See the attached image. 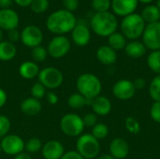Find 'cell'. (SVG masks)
<instances>
[{"label":"cell","instance_id":"obj_46","mask_svg":"<svg viewBox=\"0 0 160 159\" xmlns=\"http://www.w3.org/2000/svg\"><path fill=\"white\" fill-rule=\"evenodd\" d=\"M12 3L13 0H0V9L9 8Z\"/></svg>","mask_w":160,"mask_h":159},{"label":"cell","instance_id":"obj_47","mask_svg":"<svg viewBox=\"0 0 160 159\" xmlns=\"http://www.w3.org/2000/svg\"><path fill=\"white\" fill-rule=\"evenodd\" d=\"M13 159H32V157H31L30 154L22 152V153H20L17 156H15Z\"/></svg>","mask_w":160,"mask_h":159},{"label":"cell","instance_id":"obj_38","mask_svg":"<svg viewBox=\"0 0 160 159\" xmlns=\"http://www.w3.org/2000/svg\"><path fill=\"white\" fill-rule=\"evenodd\" d=\"M83 125L85 127H95L98 122V115L95 114L94 112H88L82 117Z\"/></svg>","mask_w":160,"mask_h":159},{"label":"cell","instance_id":"obj_51","mask_svg":"<svg viewBox=\"0 0 160 159\" xmlns=\"http://www.w3.org/2000/svg\"><path fill=\"white\" fill-rule=\"evenodd\" d=\"M157 7L160 9V0H158V1H157Z\"/></svg>","mask_w":160,"mask_h":159},{"label":"cell","instance_id":"obj_20","mask_svg":"<svg viewBox=\"0 0 160 159\" xmlns=\"http://www.w3.org/2000/svg\"><path fill=\"white\" fill-rule=\"evenodd\" d=\"M42 109L40 100L34 97H26L23 99L20 105L21 112L27 116H36L38 115Z\"/></svg>","mask_w":160,"mask_h":159},{"label":"cell","instance_id":"obj_3","mask_svg":"<svg viewBox=\"0 0 160 159\" xmlns=\"http://www.w3.org/2000/svg\"><path fill=\"white\" fill-rule=\"evenodd\" d=\"M76 87L78 93L85 98L93 100L100 96L102 91V83L99 78L93 73H82L76 81Z\"/></svg>","mask_w":160,"mask_h":159},{"label":"cell","instance_id":"obj_23","mask_svg":"<svg viewBox=\"0 0 160 159\" xmlns=\"http://www.w3.org/2000/svg\"><path fill=\"white\" fill-rule=\"evenodd\" d=\"M17 53L15 45L9 41L0 42V61L7 62L12 60Z\"/></svg>","mask_w":160,"mask_h":159},{"label":"cell","instance_id":"obj_11","mask_svg":"<svg viewBox=\"0 0 160 159\" xmlns=\"http://www.w3.org/2000/svg\"><path fill=\"white\" fill-rule=\"evenodd\" d=\"M43 40V33L39 27L34 24L25 26L21 32V41L28 48L40 46Z\"/></svg>","mask_w":160,"mask_h":159},{"label":"cell","instance_id":"obj_7","mask_svg":"<svg viewBox=\"0 0 160 159\" xmlns=\"http://www.w3.org/2000/svg\"><path fill=\"white\" fill-rule=\"evenodd\" d=\"M38 82L46 89H56L60 87L64 82L63 73L54 67H47L42 68L38 73Z\"/></svg>","mask_w":160,"mask_h":159},{"label":"cell","instance_id":"obj_27","mask_svg":"<svg viewBox=\"0 0 160 159\" xmlns=\"http://www.w3.org/2000/svg\"><path fill=\"white\" fill-rule=\"evenodd\" d=\"M147 66L150 70L160 75V50L152 51L147 56Z\"/></svg>","mask_w":160,"mask_h":159},{"label":"cell","instance_id":"obj_28","mask_svg":"<svg viewBox=\"0 0 160 159\" xmlns=\"http://www.w3.org/2000/svg\"><path fill=\"white\" fill-rule=\"evenodd\" d=\"M148 91L153 101H160V75H156L151 81Z\"/></svg>","mask_w":160,"mask_h":159},{"label":"cell","instance_id":"obj_19","mask_svg":"<svg viewBox=\"0 0 160 159\" xmlns=\"http://www.w3.org/2000/svg\"><path fill=\"white\" fill-rule=\"evenodd\" d=\"M97 59L100 64L104 66H112L117 61L116 51L108 45L100 46L97 51Z\"/></svg>","mask_w":160,"mask_h":159},{"label":"cell","instance_id":"obj_41","mask_svg":"<svg viewBox=\"0 0 160 159\" xmlns=\"http://www.w3.org/2000/svg\"><path fill=\"white\" fill-rule=\"evenodd\" d=\"M60 159H84L77 151H68L65 152Z\"/></svg>","mask_w":160,"mask_h":159},{"label":"cell","instance_id":"obj_49","mask_svg":"<svg viewBox=\"0 0 160 159\" xmlns=\"http://www.w3.org/2000/svg\"><path fill=\"white\" fill-rule=\"evenodd\" d=\"M154 0H138V2H141V3H142V4H151L152 2H153Z\"/></svg>","mask_w":160,"mask_h":159},{"label":"cell","instance_id":"obj_1","mask_svg":"<svg viewBox=\"0 0 160 159\" xmlns=\"http://www.w3.org/2000/svg\"><path fill=\"white\" fill-rule=\"evenodd\" d=\"M76 24L77 19L73 12L66 9H59L52 12L46 21L47 29L57 36H63L71 32Z\"/></svg>","mask_w":160,"mask_h":159},{"label":"cell","instance_id":"obj_48","mask_svg":"<svg viewBox=\"0 0 160 159\" xmlns=\"http://www.w3.org/2000/svg\"><path fill=\"white\" fill-rule=\"evenodd\" d=\"M98 159H115L114 157H112L111 155H102L100 157H98Z\"/></svg>","mask_w":160,"mask_h":159},{"label":"cell","instance_id":"obj_44","mask_svg":"<svg viewBox=\"0 0 160 159\" xmlns=\"http://www.w3.org/2000/svg\"><path fill=\"white\" fill-rule=\"evenodd\" d=\"M7 101H8V95L4 89L0 88V109L6 105Z\"/></svg>","mask_w":160,"mask_h":159},{"label":"cell","instance_id":"obj_35","mask_svg":"<svg viewBox=\"0 0 160 159\" xmlns=\"http://www.w3.org/2000/svg\"><path fill=\"white\" fill-rule=\"evenodd\" d=\"M47 94V91H46V88L39 82H36L32 85L31 87V95H32V97L36 98V99H42L43 97H45Z\"/></svg>","mask_w":160,"mask_h":159},{"label":"cell","instance_id":"obj_36","mask_svg":"<svg viewBox=\"0 0 160 159\" xmlns=\"http://www.w3.org/2000/svg\"><path fill=\"white\" fill-rule=\"evenodd\" d=\"M11 123L8 117L6 115H0V138H4L7 136L10 130Z\"/></svg>","mask_w":160,"mask_h":159},{"label":"cell","instance_id":"obj_45","mask_svg":"<svg viewBox=\"0 0 160 159\" xmlns=\"http://www.w3.org/2000/svg\"><path fill=\"white\" fill-rule=\"evenodd\" d=\"M32 1H33V0H13V2H15L18 6L22 7H30Z\"/></svg>","mask_w":160,"mask_h":159},{"label":"cell","instance_id":"obj_25","mask_svg":"<svg viewBox=\"0 0 160 159\" xmlns=\"http://www.w3.org/2000/svg\"><path fill=\"white\" fill-rule=\"evenodd\" d=\"M141 16L143 19V21L148 23L159 22L160 9L157 6L148 5L142 9Z\"/></svg>","mask_w":160,"mask_h":159},{"label":"cell","instance_id":"obj_10","mask_svg":"<svg viewBox=\"0 0 160 159\" xmlns=\"http://www.w3.org/2000/svg\"><path fill=\"white\" fill-rule=\"evenodd\" d=\"M2 152L8 156H17L20 153H22L24 150V141L18 135L8 134L1 139L0 142Z\"/></svg>","mask_w":160,"mask_h":159},{"label":"cell","instance_id":"obj_31","mask_svg":"<svg viewBox=\"0 0 160 159\" xmlns=\"http://www.w3.org/2000/svg\"><path fill=\"white\" fill-rule=\"evenodd\" d=\"M125 127L132 135H137L141 131V125L139 121L132 116H128L125 120Z\"/></svg>","mask_w":160,"mask_h":159},{"label":"cell","instance_id":"obj_40","mask_svg":"<svg viewBox=\"0 0 160 159\" xmlns=\"http://www.w3.org/2000/svg\"><path fill=\"white\" fill-rule=\"evenodd\" d=\"M8 32V37L9 42L14 43V42L18 41L19 39H21V33H19V31L17 29H12Z\"/></svg>","mask_w":160,"mask_h":159},{"label":"cell","instance_id":"obj_37","mask_svg":"<svg viewBox=\"0 0 160 159\" xmlns=\"http://www.w3.org/2000/svg\"><path fill=\"white\" fill-rule=\"evenodd\" d=\"M150 117L160 125V101H154L150 108Z\"/></svg>","mask_w":160,"mask_h":159},{"label":"cell","instance_id":"obj_43","mask_svg":"<svg viewBox=\"0 0 160 159\" xmlns=\"http://www.w3.org/2000/svg\"><path fill=\"white\" fill-rule=\"evenodd\" d=\"M136 90H142L146 86V81L143 78H137L133 81Z\"/></svg>","mask_w":160,"mask_h":159},{"label":"cell","instance_id":"obj_32","mask_svg":"<svg viewBox=\"0 0 160 159\" xmlns=\"http://www.w3.org/2000/svg\"><path fill=\"white\" fill-rule=\"evenodd\" d=\"M32 58L34 60L35 63H41L43 61H45V59L47 58L48 55V52L47 49H45L42 46H38L32 49V52H31Z\"/></svg>","mask_w":160,"mask_h":159},{"label":"cell","instance_id":"obj_9","mask_svg":"<svg viewBox=\"0 0 160 159\" xmlns=\"http://www.w3.org/2000/svg\"><path fill=\"white\" fill-rule=\"evenodd\" d=\"M142 37L146 49L151 51L160 50V22L148 23Z\"/></svg>","mask_w":160,"mask_h":159},{"label":"cell","instance_id":"obj_50","mask_svg":"<svg viewBox=\"0 0 160 159\" xmlns=\"http://www.w3.org/2000/svg\"><path fill=\"white\" fill-rule=\"evenodd\" d=\"M2 38H3V31L2 29H0V42L2 41Z\"/></svg>","mask_w":160,"mask_h":159},{"label":"cell","instance_id":"obj_4","mask_svg":"<svg viewBox=\"0 0 160 159\" xmlns=\"http://www.w3.org/2000/svg\"><path fill=\"white\" fill-rule=\"evenodd\" d=\"M121 31L126 38L137 40L143 34L146 27V22L142 18L141 14L132 13L124 17L121 22Z\"/></svg>","mask_w":160,"mask_h":159},{"label":"cell","instance_id":"obj_42","mask_svg":"<svg viewBox=\"0 0 160 159\" xmlns=\"http://www.w3.org/2000/svg\"><path fill=\"white\" fill-rule=\"evenodd\" d=\"M45 97H46L47 102H48L50 105H56V104L58 103V97H57V95H56L55 93L52 92V91L47 92Z\"/></svg>","mask_w":160,"mask_h":159},{"label":"cell","instance_id":"obj_14","mask_svg":"<svg viewBox=\"0 0 160 159\" xmlns=\"http://www.w3.org/2000/svg\"><path fill=\"white\" fill-rule=\"evenodd\" d=\"M138 0H112V8L114 14L126 17L134 13L138 7Z\"/></svg>","mask_w":160,"mask_h":159},{"label":"cell","instance_id":"obj_21","mask_svg":"<svg viewBox=\"0 0 160 159\" xmlns=\"http://www.w3.org/2000/svg\"><path fill=\"white\" fill-rule=\"evenodd\" d=\"M40 69L34 61H24L19 67V74L25 80H32L38 76Z\"/></svg>","mask_w":160,"mask_h":159},{"label":"cell","instance_id":"obj_29","mask_svg":"<svg viewBox=\"0 0 160 159\" xmlns=\"http://www.w3.org/2000/svg\"><path fill=\"white\" fill-rule=\"evenodd\" d=\"M92 136H94L98 141L104 140L109 135V127L104 123H98L91 130Z\"/></svg>","mask_w":160,"mask_h":159},{"label":"cell","instance_id":"obj_12","mask_svg":"<svg viewBox=\"0 0 160 159\" xmlns=\"http://www.w3.org/2000/svg\"><path fill=\"white\" fill-rule=\"evenodd\" d=\"M137 90L134 86L133 81L128 79H122L117 81L112 86V95L119 100L127 101L131 99Z\"/></svg>","mask_w":160,"mask_h":159},{"label":"cell","instance_id":"obj_8","mask_svg":"<svg viewBox=\"0 0 160 159\" xmlns=\"http://www.w3.org/2000/svg\"><path fill=\"white\" fill-rule=\"evenodd\" d=\"M71 48L69 39L65 36H55L48 44L47 52L52 58H62L67 55Z\"/></svg>","mask_w":160,"mask_h":159},{"label":"cell","instance_id":"obj_24","mask_svg":"<svg viewBox=\"0 0 160 159\" xmlns=\"http://www.w3.org/2000/svg\"><path fill=\"white\" fill-rule=\"evenodd\" d=\"M92 100L85 98L80 93L71 94L68 98V105L73 110H81L85 106H91Z\"/></svg>","mask_w":160,"mask_h":159},{"label":"cell","instance_id":"obj_52","mask_svg":"<svg viewBox=\"0 0 160 159\" xmlns=\"http://www.w3.org/2000/svg\"><path fill=\"white\" fill-rule=\"evenodd\" d=\"M2 153V148H1V144H0V154Z\"/></svg>","mask_w":160,"mask_h":159},{"label":"cell","instance_id":"obj_13","mask_svg":"<svg viewBox=\"0 0 160 159\" xmlns=\"http://www.w3.org/2000/svg\"><path fill=\"white\" fill-rule=\"evenodd\" d=\"M40 152L44 159H60L65 154V148L61 142L51 140L43 144Z\"/></svg>","mask_w":160,"mask_h":159},{"label":"cell","instance_id":"obj_26","mask_svg":"<svg viewBox=\"0 0 160 159\" xmlns=\"http://www.w3.org/2000/svg\"><path fill=\"white\" fill-rule=\"evenodd\" d=\"M108 43L112 49L114 51H121L124 50L127 45V38L122 33L114 32L110 37H108Z\"/></svg>","mask_w":160,"mask_h":159},{"label":"cell","instance_id":"obj_17","mask_svg":"<svg viewBox=\"0 0 160 159\" xmlns=\"http://www.w3.org/2000/svg\"><path fill=\"white\" fill-rule=\"evenodd\" d=\"M71 38L73 42L79 47L86 46L91 39V33L89 28L83 23H78L71 31Z\"/></svg>","mask_w":160,"mask_h":159},{"label":"cell","instance_id":"obj_16","mask_svg":"<svg viewBox=\"0 0 160 159\" xmlns=\"http://www.w3.org/2000/svg\"><path fill=\"white\" fill-rule=\"evenodd\" d=\"M19 16L13 9H0V29L7 31L16 29L19 25Z\"/></svg>","mask_w":160,"mask_h":159},{"label":"cell","instance_id":"obj_5","mask_svg":"<svg viewBox=\"0 0 160 159\" xmlns=\"http://www.w3.org/2000/svg\"><path fill=\"white\" fill-rule=\"evenodd\" d=\"M76 151L84 159H94L98 157L100 143L91 133L82 134L76 142Z\"/></svg>","mask_w":160,"mask_h":159},{"label":"cell","instance_id":"obj_2","mask_svg":"<svg viewBox=\"0 0 160 159\" xmlns=\"http://www.w3.org/2000/svg\"><path fill=\"white\" fill-rule=\"evenodd\" d=\"M90 25L96 35L108 37L116 32L118 22L115 15L110 11L96 12L91 19Z\"/></svg>","mask_w":160,"mask_h":159},{"label":"cell","instance_id":"obj_15","mask_svg":"<svg viewBox=\"0 0 160 159\" xmlns=\"http://www.w3.org/2000/svg\"><path fill=\"white\" fill-rule=\"evenodd\" d=\"M110 155L115 159H125L130 151V147L128 142L122 138L113 139L109 146Z\"/></svg>","mask_w":160,"mask_h":159},{"label":"cell","instance_id":"obj_33","mask_svg":"<svg viewBox=\"0 0 160 159\" xmlns=\"http://www.w3.org/2000/svg\"><path fill=\"white\" fill-rule=\"evenodd\" d=\"M49 5V0H33L30 5V7L33 12L37 14H41L48 9Z\"/></svg>","mask_w":160,"mask_h":159},{"label":"cell","instance_id":"obj_22","mask_svg":"<svg viewBox=\"0 0 160 159\" xmlns=\"http://www.w3.org/2000/svg\"><path fill=\"white\" fill-rule=\"evenodd\" d=\"M124 50L128 57L136 59L144 56L147 49L142 42L138 40H130V42L127 43Z\"/></svg>","mask_w":160,"mask_h":159},{"label":"cell","instance_id":"obj_18","mask_svg":"<svg viewBox=\"0 0 160 159\" xmlns=\"http://www.w3.org/2000/svg\"><path fill=\"white\" fill-rule=\"evenodd\" d=\"M91 108L95 114L103 117L110 114V112H112V105L111 100L107 97L100 95L92 100Z\"/></svg>","mask_w":160,"mask_h":159},{"label":"cell","instance_id":"obj_6","mask_svg":"<svg viewBox=\"0 0 160 159\" xmlns=\"http://www.w3.org/2000/svg\"><path fill=\"white\" fill-rule=\"evenodd\" d=\"M59 125L62 132L70 138L81 136L85 128L82 117L72 112L65 114L61 118Z\"/></svg>","mask_w":160,"mask_h":159},{"label":"cell","instance_id":"obj_39","mask_svg":"<svg viewBox=\"0 0 160 159\" xmlns=\"http://www.w3.org/2000/svg\"><path fill=\"white\" fill-rule=\"evenodd\" d=\"M64 9L73 12L75 11L79 7V0H63Z\"/></svg>","mask_w":160,"mask_h":159},{"label":"cell","instance_id":"obj_30","mask_svg":"<svg viewBox=\"0 0 160 159\" xmlns=\"http://www.w3.org/2000/svg\"><path fill=\"white\" fill-rule=\"evenodd\" d=\"M42 146H43L42 142L39 139H38V138H31V139H29L25 142L24 150L28 154H35V153H38V152L41 151Z\"/></svg>","mask_w":160,"mask_h":159},{"label":"cell","instance_id":"obj_34","mask_svg":"<svg viewBox=\"0 0 160 159\" xmlns=\"http://www.w3.org/2000/svg\"><path fill=\"white\" fill-rule=\"evenodd\" d=\"M112 7L111 0H92V7L97 12H106Z\"/></svg>","mask_w":160,"mask_h":159}]
</instances>
